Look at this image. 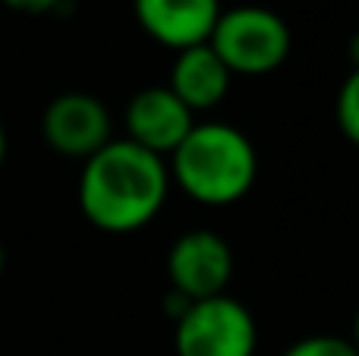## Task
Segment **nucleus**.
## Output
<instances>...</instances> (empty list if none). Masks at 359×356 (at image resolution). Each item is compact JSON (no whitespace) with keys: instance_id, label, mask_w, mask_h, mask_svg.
Masks as SVG:
<instances>
[{"instance_id":"f257e3e1","label":"nucleus","mask_w":359,"mask_h":356,"mask_svg":"<svg viewBox=\"0 0 359 356\" xmlns=\"http://www.w3.org/2000/svg\"><path fill=\"white\" fill-rule=\"evenodd\" d=\"M168 161L139 149L130 139H111L101 151L82 161L79 212L95 231L111 237L139 233L164 212L170 199Z\"/></svg>"},{"instance_id":"f03ea898","label":"nucleus","mask_w":359,"mask_h":356,"mask_svg":"<svg viewBox=\"0 0 359 356\" xmlns=\"http://www.w3.org/2000/svg\"><path fill=\"white\" fill-rule=\"evenodd\" d=\"M170 183L205 208L243 202L259 180V151L233 123L205 120L168 155Z\"/></svg>"},{"instance_id":"7ed1b4c3","label":"nucleus","mask_w":359,"mask_h":356,"mask_svg":"<svg viewBox=\"0 0 359 356\" xmlns=\"http://www.w3.org/2000/svg\"><path fill=\"white\" fill-rule=\"evenodd\" d=\"M208 44L233 76H268L287 63L293 32L280 13L259 4H240L221 10Z\"/></svg>"},{"instance_id":"20e7f679","label":"nucleus","mask_w":359,"mask_h":356,"mask_svg":"<svg viewBox=\"0 0 359 356\" xmlns=\"http://www.w3.org/2000/svg\"><path fill=\"white\" fill-rule=\"evenodd\" d=\"M259 325L236 296H208L186 306L174 322L177 356H255Z\"/></svg>"},{"instance_id":"39448f33","label":"nucleus","mask_w":359,"mask_h":356,"mask_svg":"<svg viewBox=\"0 0 359 356\" xmlns=\"http://www.w3.org/2000/svg\"><path fill=\"white\" fill-rule=\"evenodd\" d=\"M168 284L189 303L227 294L233 278V249L215 231H183L168 249Z\"/></svg>"},{"instance_id":"423d86ee","label":"nucleus","mask_w":359,"mask_h":356,"mask_svg":"<svg viewBox=\"0 0 359 356\" xmlns=\"http://www.w3.org/2000/svg\"><path fill=\"white\" fill-rule=\"evenodd\" d=\"M41 136L54 155L88 161L114 139V120L98 95L63 92L44 107Z\"/></svg>"},{"instance_id":"0eeeda50","label":"nucleus","mask_w":359,"mask_h":356,"mask_svg":"<svg viewBox=\"0 0 359 356\" xmlns=\"http://www.w3.org/2000/svg\"><path fill=\"white\" fill-rule=\"evenodd\" d=\"M123 126V139L168 161V155L196 126V114L168 85H145L126 101Z\"/></svg>"},{"instance_id":"6e6552de","label":"nucleus","mask_w":359,"mask_h":356,"mask_svg":"<svg viewBox=\"0 0 359 356\" xmlns=\"http://www.w3.org/2000/svg\"><path fill=\"white\" fill-rule=\"evenodd\" d=\"M221 10V0H133L139 29L174 54L208 41Z\"/></svg>"},{"instance_id":"1a4fd4ad","label":"nucleus","mask_w":359,"mask_h":356,"mask_svg":"<svg viewBox=\"0 0 359 356\" xmlns=\"http://www.w3.org/2000/svg\"><path fill=\"white\" fill-rule=\"evenodd\" d=\"M230 82H233V73L224 67V60L205 41L174 54L168 88L192 114H205V111H215L227 98Z\"/></svg>"},{"instance_id":"9d476101","label":"nucleus","mask_w":359,"mask_h":356,"mask_svg":"<svg viewBox=\"0 0 359 356\" xmlns=\"http://www.w3.org/2000/svg\"><path fill=\"white\" fill-rule=\"evenodd\" d=\"M334 120L350 145L359 149V69H350V76L341 82L334 98Z\"/></svg>"},{"instance_id":"9b49d317","label":"nucleus","mask_w":359,"mask_h":356,"mask_svg":"<svg viewBox=\"0 0 359 356\" xmlns=\"http://www.w3.org/2000/svg\"><path fill=\"white\" fill-rule=\"evenodd\" d=\"M280 356H359L350 338L341 334H309V338L293 341Z\"/></svg>"},{"instance_id":"f8f14e48","label":"nucleus","mask_w":359,"mask_h":356,"mask_svg":"<svg viewBox=\"0 0 359 356\" xmlns=\"http://www.w3.org/2000/svg\"><path fill=\"white\" fill-rule=\"evenodd\" d=\"M0 4L16 13H32V16H38V13H50L60 0H0Z\"/></svg>"},{"instance_id":"ddd939ff","label":"nucleus","mask_w":359,"mask_h":356,"mask_svg":"<svg viewBox=\"0 0 359 356\" xmlns=\"http://www.w3.org/2000/svg\"><path fill=\"white\" fill-rule=\"evenodd\" d=\"M347 50H350V63H353V69H359V32L350 38V48Z\"/></svg>"},{"instance_id":"4468645a","label":"nucleus","mask_w":359,"mask_h":356,"mask_svg":"<svg viewBox=\"0 0 359 356\" xmlns=\"http://www.w3.org/2000/svg\"><path fill=\"white\" fill-rule=\"evenodd\" d=\"M4 161H6V130L0 123V167H4Z\"/></svg>"},{"instance_id":"2eb2a0df","label":"nucleus","mask_w":359,"mask_h":356,"mask_svg":"<svg viewBox=\"0 0 359 356\" xmlns=\"http://www.w3.org/2000/svg\"><path fill=\"white\" fill-rule=\"evenodd\" d=\"M350 341H353V347L359 350V306H356V315H353V334H350Z\"/></svg>"},{"instance_id":"dca6fc26","label":"nucleus","mask_w":359,"mask_h":356,"mask_svg":"<svg viewBox=\"0 0 359 356\" xmlns=\"http://www.w3.org/2000/svg\"><path fill=\"white\" fill-rule=\"evenodd\" d=\"M4 265H6V252H4V243H0V275H4Z\"/></svg>"}]
</instances>
